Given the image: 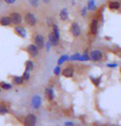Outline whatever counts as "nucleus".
Masks as SVG:
<instances>
[{
    "mask_svg": "<svg viewBox=\"0 0 121 126\" xmlns=\"http://www.w3.org/2000/svg\"><path fill=\"white\" fill-rule=\"evenodd\" d=\"M12 25V21L10 16H0V26L2 27H9Z\"/></svg>",
    "mask_w": 121,
    "mask_h": 126,
    "instance_id": "13",
    "label": "nucleus"
},
{
    "mask_svg": "<svg viewBox=\"0 0 121 126\" xmlns=\"http://www.w3.org/2000/svg\"><path fill=\"white\" fill-rule=\"evenodd\" d=\"M54 74L56 76H59L61 74V72H62V69L60 68V65H57L55 68H54Z\"/></svg>",
    "mask_w": 121,
    "mask_h": 126,
    "instance_id": "26",
    "label": "nucleus"
},
{
    "mask_svg": "<svg viewBox=\"0 0 121 126\" xmlns=\"http://www.w3.org/2000/svg\"><path fill=\"white\" fill-rule=\"evenodd\" d=\"M48 41L51 44L52 47H56L59 45V40L54 35L52 32L49 33L48 35Z\"/></svg>",
    "mask_w": 121,
    "mask_h": 126,
    "instance_id": "14",
    "label": "nucleus"
},
{
    "mask_svg": "<svg viewBox=\"0 0 121 126\" xmlns=\"http://www.w3.org/2000/svg\"><path fill=\"white\" fill-rule=\"evenodd\" d=\"M14 32H15V34L16 35H18L21 38H23V39L27 37V29L21 25L15 26V27H14Z\"/></svg>",
    "mask_w": 121,
    "mask_h": 126,
    "instance_id": "9",
    "label": "nucleus"
},
{
    "mask_svg": "<svg viewBox=\"0 0 121 126\" xmlns=\"http://www.w3.org/2000/svg\"><path fill=\"white\" fill-rule=\"evenodd\" d=\"M45 48H46L47 51H49V50H50V48L52 47V46H51V44L49 43V41H47V42H45Z\"/></svg>",
    "mask_w": 121,
    "mask_h": 126,
    "instance_id": "33",
    "label": "nucleus"
},
{
    "mask_svg": "<svg viewBox=\"0 0 121 126\" xmlns=\"http://www.w3.org/2000/svg\"><path fill=\"white\" fill-rule=\"evenodd\" d=\"M45 97L48 99V101H51L54 99V90L50 88V87H47L45 91Z\"/></svg>",
    "mask_w": 121,
    "mask_h": 126,
    "instance_id": "15",
    "label": "nucleus"
},
{
    "mask_svg": "<svg viewBox=\"0 0 121 126\" xmlns=\"http://www.w3.org/2000/svg\"><path fill=\"white\" fill-rule=\"evenodd\" d=\"M12 81H13V84L16 85V86L22 85V84H23V82H24V79L22 78V77H20V76H14Z\"/></svg>",
    "mask_w": 121,
    "mask_h": 126,
    "instance_id": "19",
    "label": "nucleus"
},
{
    "mask_svg": "<svg viewBox=\"0 0 121 126\" xmlns=\"http://www.w3.org/2000/svg\"><path fill=\"white\" fill-rule=\"evenodd\" d=\"M87 12H88V10H87V8L86 6L83 7L82 9H81L80 11V13H81V16H82V17H86L87 15Z\"/></svg>",
    "mask_w": 121,
    "mask_h": 126,
    "instance_id": "29",
    "label": "nucleus"
},
{
    "mask_svg": "<svg viewBox=\"0 0 121 126\" xmlns=\"http://www.w3.org/2000/svg\"><path fill=\"white\" fill-rule=\"evenodd\" d=\"M69 55H68V54H63V55H61L60 57L58 59V65H62L63 63H65L66 61H68L69 60Z\"/></svg>",
    "mask_w": 121,
    "mask_h": 126,
    "instance_id": "20",
    "label": "nucleus"
},
{
    "mask_svg": "<svg viewBox=\"0 0 121 126\" xmlns=\"http://www.w3.org/2000/svg\"><path fill=\"white\" fill-rule=\"evenodd\" d=\"M107 6L111 11H118L121 8V3L119 0H111L108 2Z\"/></svg>",
    "mask_w": 121,
    "mask_h": 126,
    "instance_id": "11",
    "label": "nucleus"
},
{
    "mask_svg": "<svg viewBox=\"0 0 121 126\" xmlns=\"http://www.w3.org/2000/svg\"><path fill=\"white\" fill-rule=\"evenodd\" d=\"M119 1H121V0H119Z\"/></svg>",
    "mask_w": 121,
    "mask_h": 126,
    "instance_id": "39",
    "label": "nucleus"
},
{
    "mask_svg": "<svg viewBox=\"0 0 121 126\" xmlns=\"http://www.w3.org/2000/svg\"><path fill=\"white\" fill-rule=\"evenodd\" d=\"M120 73H121V67H120Z\"/></svg>",
    "mask_w": 121,
    "mask_h": 126,
    "instance_id": "38",
    "label": "nucleus"
},
{
    "mask_svg": "<svg viewBox=\"0 0 121 126\" xmlns=\"http://www.w3.org/2000/svg\"><path fill=\"white\" fill-rule=\"evenodd\" d=\"M8 113V110L7 109L5 106L0 105V115H4V114Z\"/></svg>",
    "mask_w": 121,
    "mask_h": 126,
    "instance_id": "30",
    "label": "nucleus"
},
{
    "mask_svg": "<svg viewBox=\"0 0 121 126\" xmlns=\"http://www.w3.org/2000/svg\"><path fill=\"white\" fill-rule=\"evenodd\" d=\"M59 18H60L61 21L63 22H66V21L68 20L69 18V13H68V10L67 8H63L59 11Z\"/></svg>",
    "mask_w": 121,
    "mask_h": 126,
    "instance_id": "12",
    "label": "nucleus"
},
{
    "mask_svg": "<svg viewBox=\"0 0 121 126\" xmlns=\"http://www.w3.org/2000/svg\"><path fill=\"white\" fill-rule=\"evenodd\" d=\"M81 55H82V54H80V53L73 54L69 57V61H79Z\"/></svg>",
    "mask_w": 121,
    "mask_h": 126,
    "instance_id": "24",
    "label": "nucleus"
},
{
    "mask_svg": "<svg viewBox=\"0 0 121 126\" xmlns=\"http://www.w3.org/2000/svg\"><path fill=\"white\" fill-rule=\"evenodd\" d=\"M52 33L54 34V35L55 36L56 38H58L59 40H60V37H61V34H60V30H59V26L57 24H54L52 26Z\"/></svg>",
    "mask_w": 121,
    "mask_h": 126,
    "instance_id": "17",
    "label": "nucleus"
},
{
    "mask_svg": "<svg viewBox=\"0 0 121 126\" xmlns=\"http://www.w3.org/2000/svg\"><path fill=\"white\" fill-rule=\"evenodd\" d=\"M23 20H24L25 23L29 27H35V25L37 24V18L34 13H27L24 15V17H23Z\"/></svg>",
    "mask_w": 121,
    "mask_h": 126,
    "instance_id": "1",
    "label": "nucleus"
},
{
    "mask_svg": "<svg viewBox=\"0 0 121 126\" xmlns=\"http://www.w3.org/2000/svg\"><path fill=\"white\" fill-rule=\"evenodd\" d=\"M28 3L33 8H38L40 6V0H28Z\"/></svg>",
    "mask_w": 121,
    "mask_h": 126,
    "instance_id": "25",
    "label": "nucleus"
},
{
    "mask_svg": "<svg viewBox=\"0 0 121 126\" xmlns=\"http://www.w3.org/2000/svg\"><path fill=\"white\" fill-rule=\"evenodd\" d=\"M69 32L73 37L77 38L80 36L81 34H82V28H81L80 25L78 24V22H73L70 25Z\"/></svg>",
    "mask_w": 121,
    "mask_h": 126,
    "instance_id": "3",
    "label": "nucleus"
},
{
    "mask_svg": "<svg viewBox=\"0 0 121 126\" xmlns=\"http://www.w3.org/2000/svg\"><path fill=\"white\" fill-rule=\"evenodd\" d=\"M34 63H33L32 60H27V62H26L25 63V68H26V70L27 71H29V72H30V71H32L33 69H34Z\"/></svg>",
    "mask_w": 121,
    "mask_h": 126,
    "instance_id": "22",
    "label": "nucleus"
},
{
    "mask_svg": "<svg viewBox=\"0 0 121 126\" xmlns=\"http://www.w3.org/2000/svg\"><path fill=\"white\" fill-rule=\"evenodd\" d=\"M2 91V88H1V86H0V92Z\"/></svg>",
    "mask_w": 121,
    "mask_h": 126,
    "instance_id": "37",
    "label": "nucleus"
},
{
    "mask_svg": "<svg viewBox=\"0 0 121 126\" xmlns=\"http://www.w3.org/2000/svg\"><path fill=\"white\" fill-rule=\"evenodd\" d=\"M74 72H75V69H74V67L73 66H67L65 67L62 70L61 72V74H62L64 78H73V75H74Z\"/></svg>",
    "mask_w": 121,
    "mask_h": 126,
    "instance_id": "8",
    "label": "nucleus"
},
{
    "mask_svg": "<svg viewBox=\"0 0 121 126\" xmlns=\"http://www.w3.org/2000/svg\"><path fill=\"white\" fill-rule=\"evenodd\" d=\"M1 88L3 90H10L12 89V85L9 84V83H7V82H3L1 85Z\"/></svg>",
    "mask_w": 121,
    "mask_h": 126,
    "instance_id": "27",
    "label": "nucleus"
},
{
    "mask_svg": "<svg viewBox=\"0 0 121 126\" xmlns=\"http://www.w3.org/2000/svg\"><path fill=\"white\" fill-rule=\"evenodd\" d=\"M26 49H27V52L28 53V54H29L30 57H32V58H35V57H37L38 54H39L40 49L34 43L28 45Z\"/></svg>",
    "mask_w": 121,
    "mask_h": 126,
    "instance_id": "7",
    "label": "nucleus"
},
{
    "mask_svg": "<svg viewBox=\"0 0 121 126\" xmlns=\"http://www.w3.org/2000/svg\"><path fill=\"white\" fill-rule=\"evenodd\" d=\"M10 18L12 21V24L14 26H18L21 25L23 21V16L20 13H16V12H14V13H12L10 15Z\"/></svg>",
    "mask_w": 121,
    "mask_h": 126,
    "instance_id": "5",
    "label": "nucleus"
},
{
    "mask_svg": "<svg viewBox=\"0 0 121 126\" xmlns=\"http://www.w3.org/2000/svg\"><path fill=\"white\" fill-rule=\"evenodd\" d=\"M99 27H100V22H99V19L96 17H94L91 19V22H90V26H89V31L91 35H96L98 34L99 32Z\"/></svg>",
    "mask_w": 121,
    "mask_h": 126,
    "instance_id": "2",
    "label": "nucleus"
},
{
    "mask_svg": "<svg viewBox=\"0 0 121 126\" xmlns=\"http://www.w3.org/2000/svg\"><path fill=\"white\" fill-rule=\"evenodd\" d=\"M34 44L39 49H43L45 48V37L41 34H36L34 37Z\"/></svg>",
    "mask_w": 121,
    "mask_h": 126,
    "instance_id": "6",
    "label": "nucleus"
},
{
    "mask_svg": "<svg viewBox=\"0 0 121 126\" xmlns=\"http://www.w3.org/2000/svg\"><path fill=\"white\" fill-rule=\"evenodd\" d=\"M89 55H90V60L93 62H100L103 59L104 54L100 49H93V50L90 52Z\"/></svg>",
    "mask_w": 121,
    "mask_h": 126,
    "instance_id": "4",
    "label": "nucleus"
},
{
    "mask_svg": "<svg viewBox=\"0 0 121 126\" xmlns=\"http://www.w3.org/2000/svg\"><path fill=\"white\" fill-rule=\"evenodd\" d=\"M47 24H48V26H49V27H52L54 23V21L52 18H48L47 19Z\"/></svg>",
    "mask_w": 121,
    "mask_h": 126,
    "instance_id": "34",
    "label": "nucleus"
},
{
    "mask_svg": "<svg viewBox=\"0 0 121 126\" xmlns=\"http://www.w3.org/2000/svg\"><path fill=\"white\" fill-rule=\"evenodd\" d=\"M90 60V55H89V52L87 49H86L83 53L82 54L80 58V62H85V61H89Z\"/></svg>",
    "mask_w": 121,
    "mask_h": 126,
    "instance_id": "21",
    "label": "nucleus"
},
{
    "mask_svg": "<svg viewBox=\"0 0 121 126\" xmlns=\"http://www.w3.org/2000/svg\"><path fill=\"white\" fill-rule=\"evenodd\" d=\"M65 126H74V124L73 122H66Z\"/></svg>",
    "mask_w": 121,
    "mask_h": 126,
    "instance_id": "35",
    "label": "nucleus"
},
{
    "mask_svg": "<svg viewBox=\"0 0 121 126\" xmlns=\"http://www.w3.org/2000/svg\"><path fill=\"white\" fill-rule=\"evenodd\" d=\"M36 124V117L34 114H29L24 119V126H35Z\"/></svg>",
    "mask_w": 121,
    "mask_h": 126,
    "instance_id": "10",
    "label": "nucleus"
},
{
    "mask_svg": "<svg viewBox=\"0 0 121 126\" xmlns=\"http://www.w3.org/2000/svg\"><path fill=\"white\" fill-rule=\"evenodd\" d=\"M42 2H43L44 3H45V4H48V3H50V1L51 0H41Z\"/></svg>",
    "mask_w": 121,
    "mask_h": 126,
    "instance_id": "36",
    "label": "nucleus"
},
{
    "mask_svg": "<svg viewBox=\"0 0 121 126\" xmlns=\"http://www.w3.org/2000/svg\"><path fill=\"white\" fill-rule=\"evenodd\" d=\"M16 0H4V3L6 4H8V5H13L16 3Z\"/></svg>",
    "mask_w": 121,
    "mask_h": 126,
    "instance_id": "32",
    "label": "nucleus"
},
{
    "mask_svg": "<svg viewBox=\"0 0 121 126\" xmlns=\"http://www.w3.org/2000/svg\"><path fill=\"white\" fill-rule=\"evenodd\" d=\"M87 10L90 12H94L96 9V0H88L87 4Z\"/></svg>",
    "mask_w": 121,
    "mask_h": 126,
    "instance_id": "18",
    "label": "nucleus"
},
{
    "mask_svg": "<svg viewBox=\"0 0 121 126\" xmlns=\"http://www.w3.org/2000/svg\"><path fill=\"white\" fill-rule=\"evenodd\" d=\"M22 78L24 79V81H28L30 79V72L29 71H27V70H25V72L23 73V74H22Z\"/></svg>",
    "mask_w": 121,
    "mask_h": 126,
    "instance_id": "28",
    "label": "nucleus"
},
{
    "mask_svg": "<svg viewBox=\"0 0 121 126\" xmlns=\"http://www.w3.org/2000/svg\"><path fill=\"white\" fill-rule=\"evenodd\" d=\"M41 105V98L39 96H35L32 98V106L35 109H39Z\"/></svg>",
    "mask_w": 121,
    "mask_h": 126,
    "instance_id": "16",
    "label": "nucleus"
},
{
    "mask_svg": "<svg viewBox=\"0 0 121 126\" xmlns=\"http://www.w3.org/2000/svg\"><path fill=\"white\" fill-rule=\"evenodd\" d=\"M101 76H100V77H91V82L94 84V86H96V87H98L100 86V84H101Z\"/></svg>",
    "mask_w": 121,
    "mask_h": 126,
    "instance_id": "23",
    "label": "nucleus"
},
{
    "mask_svg": "<svg viewBox=\"0 0 121 126\" xmlns=\"http://www.w3.org/2000/svg\"><path fill=\"white\" fill-rule=\"evenodd\" d=\"M106 66H107L108 68H116L118 66V63H109L106 64Z\"/></svg>",
    "mask_w": 121,
    "mask_h": 126,
    "instance_id": "31",
    "label": "nucleus"
}]
</instances>
